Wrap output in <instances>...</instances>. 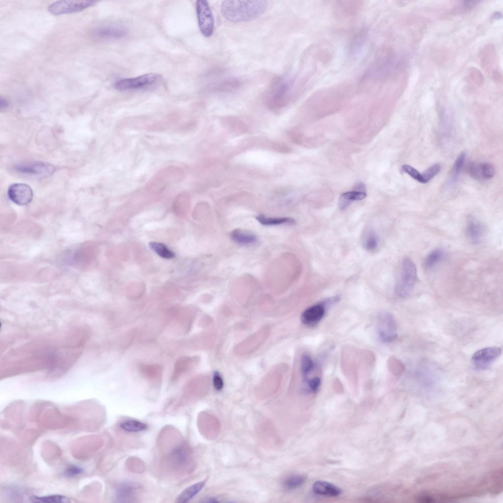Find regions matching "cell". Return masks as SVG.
<instances>
[{
	"label": "cell",
	"mask_w": 503,
	"mask_h": 503,
	"mask_svg": "<svg viewBox=\"0 0 503 503\" xmlns=\"http://www.w3.org/2000/svg\"><path fill=\"white\" fill-rule=\"evenodd\" d=\"M257 221L262 225L264 226H274L283 224H295V221L291 218L289 217H269L263 215H260L256 217Z\"/></svg>",
	"instance_id": "23"
},
{
	"label": "cell",
	"mask_w": 503,
	"mask_h": 503,
	"mask_svg": "<svg viewBox=\"0 0 503 503\" xmlns=\"http://www.w3.org/2000/svg\"><path fill=\"white\" fill-rule=\"evenodd\" d=\"M205 484V481H200L186 488L179 496L177 502L180 503L188 502L202 490Z\"/></svg>",
	"instance_id": "20"
},
{
	"label": "cell",
	"mask_w": 503,
	"mask_h": 503,
	"mask_svg": "<svg viewBox=\"0 0 503 503\" xmlns=\"http://www.w3.org/2000/svg\"><path fill=\"white\" fill-rule=\"evenodd\" d=\"M494 167L489 163L472 164L470 167V175L477 180H490L495 175Z\"/></svg>",
	"instance_id": "13"
},
{
	"label": "cell",
	"mask_w": 503,
	"mask_h": 503,
	"mask_svg": "<svg viewBox=\"0 0 503 503\" xmlns=\"http://www.w3.org/2000/svg\"><path fill=\"white\" fill-rule=\"evenodd\" d=\"M120 427L128 432H137L147 428V425L137 420H127L120 424Z\"/></svg>",
	"instance_id": "27"
},
{
	"label": "cell",
	"mask_w": 503,
	"mask_h": 503,
	"mask_svg": "<svg viewBox=\"0 0 503 503\" xmlns=\"http://www.w3.org/2000/svg\"><path fill=\"white\" fill-rule=\"evenodd\" d=\"M274 86L269 96V104L277 108L283 106L288 100L291 88V82L287 79H280Z\"/></svg>",
	"instance_id": "7"
},
{
	"label": "cell",
	"mask_w": 503,
	"mask_h": 503,
	"mask_svg": "<svg viewBox=\"0 0 503 503\" xmlns=\"http://www.w3.org/2000/svg\"><path fill=\"white\" fill-rule=\"evenodd\" d=\"M96 1H59L51 4L49 12L54 16L79 13L95 5Z\"/></svg>",
	"instance_id": "3"
},
{
	"label": "cell",
	"mask_w": 503,
	"mask_h": 503,
	"mask_svg": "<svg viewBox=\"0 0 503 503\" xmlns=\"http://www.w3.org/2000/svg\"><path fill=\"white\" fill-rule=\"evenodd\" d=\"M379 238L377 234L372 230L368 231L363 239V245L368 251H373L378 246Z\"/></svg>",
	"instance_id": "28"
},
{
	"label": "cell",
	"mask_w": 503,
	"mask_h": 503,
	"mask_svg": "<svg viewBox=\"0 0 503 503\" xmlns=\"http://www.w3.org/2000/svg\"><path fill=\"white\" fill-rule=\"evenodd\" d=\"M9 106V102L8 100L4 98L1 97L0 99V109L1 111L7 109Z\"/></svg>",
	"instance_id": "39"
},
{
	"label": "cell",
	"mask_w": 503,
	"mask_h": 503,
	"mask_svg": "<svg viewBox=\"0 0 503 503\" xmlns=\"http://www.w3.org/2000/svg\"><path fill=\"white\" fill-rule=\"evenodd\" d=\"M157 176L162 182H178L184 179L185 174L179 168L168 167L160 171Z\"/></svg>",
	"instance_id": "15"
},
{
	"label": "cell",
	"mask_w": 503,
	"mask_h": 503,
	"mask_svg": "<svg viewBox=\"0 0 503 503\" xmlns=\"http://www.w3.org/2000/svg\"><path fill=\"white\" fill-rule=\"evenodd\" d=\"M366 197L367 194L362 191H353L344 193L340 197L339 207L341 210H345L353 202L362 200Z\"/></svg>",
	"instance_id": "17"
},
{
	"label": "cell",
	"mask_w": 503,
	"mask_h": 503,
	"mask_svg": "<svg viewBox=\"0 0 503 503\" xmlns=\"http://www.w3.org/2000/svg\"><path fill=\"white\" fill-rule=\"evenodd\" d=\"M29 499L31 502L39 503H68L71 502L70 498L61 495H53L43 497L32 496Z\"/></svg>",
	"instance_id": "24"
},
{
	"label": "cell",
	"mask_w": 503,
	"mask_h": 503,
	"mask_svg": "<svg viewBox=\"0 0 503 503\" xmlns=\"http://www.w3.org/2000/svg\"><path fill=\"white\" fill-rule=\"evenodd\" d=\"M478 2V1H464L463 2V3L462 4V9L464 11H468V10H471L472 8H474L475 6H476V5H477Z\"/></svg>",
	"instance_id": "38"
},
{
	"label": "cell",
	"mask_w": 503,
	"mask_h": 503,
	"mask_svg": "<svg viewBox=\"0 0 503 503\" xmlns=\"http://www.w3.org/2000/svg\"><path fill=\"white\" fill-rule=\"evenodd\" d=\"M184 446L176 448L172 452L171 460L173 464L178 467L183 466L188 462L189 457V450Z\"/></svg>",
	"instance_id": "21"
},
{
	"label": "cell",
	"mask_w": 503,
	"mask_h": 503,
	"mask_svg": "<svg viewBox=\"0 0 503 503\" xmlns=\"http://www.w3.org/2000/svg\"><path fill=\"white\" fill-rule=\"evenodd\" d=\"M493 17L494 18V19H499L500 17H502V14L500 13L497 12V13H494V15L493 16Z\"/></svg>",
	"instance_id": "40"
},
{
	"label": "cell",
	"mask_w": 503,
	"mask_h": 503,
	"mask_svg": "<svg viewBox=\"0 0 503 503\" xmlns=\"http://www.w3.org/2000/svg\"><path fill=\"white\" fill-rule=\"evenodd\" d=\"M196 11L199 28L206 37H211L214 29V19L208 1L198 0L196 3Z\"/></svg>",
	"instance_id": "5"
},
{
	"label": "cell",
	"mask_w": 503,
	"mask_h": 503,
	"mask_svg": "<svg viewBox=\"0 0 503 503\" xmlns=\"http://www.w3.org/2000/svg\"><path fill=\"white\" fill-rule=\"evenodd\" d=\"M149 247L160 257L165 259H172L175 257V253L170 250L164 244L152 242L149 243Z\"/></svg>",
	"instance_id": "25"
},
{
	"label": "cell",
	"mask_w": 503,
	"mask_h": 503,
	"mask_svg": "<svg viewBox=\"0 0 503 503\" xmlns=\"http://www.w3.org/2000/svg\"><path fill=\"white\" fill-rule=\"evenodd\" d=\"M362 6L359 1H341L336 5V8L344 15L353 16L360 11Z\"/></svg>",
	"instance_id": "22"
},
{
	"label": "cell",
	"mask_w": 503,
	"mask_h": 503,
	"mask_svg": "<svg viewBox=\"0 0 503 503\" xmlns=\"http://www.w3.org/2000/svg\"><path fill=\"white\" fill-rule=\"evenodd\" d=\"M466 154L465 153H461L458 157L454 164L451 172L450 180L452 182H454L457 180L459 174L464 165Z\"/></svg>",
	"instance_id": "31"
},
{
	"label": "cell",
	"mask_w": 503,
	"mask_h": 503,
	"mask_svg": "<svg viewBox=\"0 0 503 503\" xmlns=\"http://www.w3.org/2000/svg\"><path fill=\"white\" fill-rule=\"evenodd\" d=\"M444 251L441 249H436L430 253L424 262L425 268H430L439 263L444 257Z\"/></svg>",
	"instance_id": "29"
},
{
	"label": "cell",
	"mask_w": 503,
	"mask_h": 503,
	"mask_svg": "<svg viewBox=\"0 0 503 503\" xmlns=\"http://www.w3.org/2000/svg\"><path fill=\"white\" fill-rule=\"evenodd\" d=\"M314 368L315 363L312 357L307 354L303 355L301 360V371L305 381Z\"/></svg>",
	"instance_id": "30"
},
{
	"label": "cell",
	"mask_w": 503,
	"mask_h": 503,
	"mask_svg": "<svg viewBox=\"0 0 503 503\" xmlns=\"http://www.w3.org/2000/svg\"><path fill=\"white\" fill-rule=\"evenodd\" d=\"M440 165L435 164L428 168L422 174L423 184H426L435 177L440 171Z\"/></svg>",
	"instance_id": "32"
},
{
	"label": "cell",
	"mask_w": 503,
	"mask_h": 503,
	"mask_svg": "<svg viewBox=\"0 0 503 503\" xmlns=\"http://www.w3.org/2000/svg\"><path fill=\"white\" fill-rule=\"evenodd\" d=\"M159 79L156 74H148L135 78L119 80L115 84V88L120 91H125L144 87L155 84Z\"/></svg>",
	"instance_id": "6"
},
{
	"label": "cell",
	"mask_w": 503,
	"mask_h": 503,
	"mask_svg": "<svg viewBox=\"0 0 503 503\" xmlns=\"http://www.w3.org/2000/svg\"><path fill=\"white\" fill-rule=\"evenodd\" d=\"M377 330L380 339L385 343H392L397 337L396 320L388 313L383 312L377 316Z\"/></svg>",
	"instance_id": "4"
},
{
	"label": "cell",
	"mask_w": 503,
	"mask_h": 503,
	"mask_svg": "<svg viewBox=\"0 0 503 503\" xmlns=\"http://www.w3.org/2000/svg\"><path fill=\"white\" fill-rule=\"evenodd\" d=\"M484 232L483 226L480 222L475 218L469 219L466 228V235L472 243H479L483 238Z\"/></svg>",
	"instance_id": "12"
},
{
	"label": "cell",
	"mask_w": 503,
	"mask_h": 503,
	"mask_svg": "<svg viewBox=\"0 0 503 503\" xmlns=\"http://www.w3.org/2000/svg\"><path fill=\"white\" fill-rule=\"evenodd\" d=\"M326 306L322 302L306 309L301 317L302 322L309 326H313L318 323L324 316Z\"/></svg>",
	"instance_id": "11"
},
{
	"label": "cell",
	"mask_w": 503,
	"mask_h": 503,
	"mask_svg": "<svg viewBox=\"0 0 503 503\" xmlns=\"http://www.w3.org/2000/svg\"><path fill=\"white\" fill-rule=\"evenodd\" d=\"M367 34V31L364 29L356 35L349 47V52L352 55L357 54L361 50L365 43Z\"/></svg>",
	"instance_id": "26"
},
{
	"label": "cell",
	"mask_w": 503,
	"mask_h": 503,
	"mask_svg": "<svg viewBox=\"0 0 503 503\" xmlns=\"http://www.w3.org/2000/svg\"><path fill=\"white\" fill-rule=\"evenodd\" d=\"M305 381L309 391L312 393L317 392L321 384V379L318 377H315L311 379H307Z\"/></svg>",
	"instance_id": "35"
},
{
	"label": "cell",
	"mask_w": 503,
	"mask_h": 503,
	"mask_svg": "<svg viewBox=\"0 0 503 503\" xmlns=\"http://www.w3.org/2000/svg\"><path fill=\"white\" fill-rule=\"evenodd\" d=\"M138 488L133 483L126 482L120 484L116 490V498L119 502H127L133 499Z\"/></svg>",
	"instance_id": "16"
},
{
	"label": "cell",
	"mask_w": 503,
	"mask_h": 503,
	"mask_svg": "<svg viewBox=\"0 0 503 503\" xmlns=\"http://www.w3.org/2000/svg\"><path fill=\"white\" fill-rule=\"evenodd\" d=\"M8 194L10 199L19 206H25L30 203L34 195L32 188L24 184L12 185L8 189Z\"/></svg>",
	"instance_id": "8"
},
{
	"label": "cell",
	"mask_w": 503,
	"mask_h": 503,
	"mask_svg": "<svg viewBox=\"0 0 503 503\" xmlns=\"http://www.w3.org/2000/svg\"><path fill=\"white\" fill-rule=\"evenodd\" d=\"M83 472V470L82 468L73 465L70 466L66 469L64 474L68 477H72L80 475Z\"/></svg>",
	"instance_id": "36"
},
{
	"label": "cell",
	"mask_w": 503,
	"mask_h": 503,
	"mask_svg": "<svg viewBox=\"0 0 503 503\" xmlns=\"http://www.w3.org/2000/svg\"><path fill=\"white\" fill-rule=\"evenodd\" d=\"M267 7L268 2L264 0H227L221 4V12L227 21L239 23L257 19L266 11Z\"/></svg>",
	"instance_id": "1"
},
{
	"label": "cell",
	"mask_w": 503,
	"mask_h": 503,
	"mask_svg": "<svg viewBox=\"0 0 503 503\" xmlns=\"http://www.w3.org/2000/svg\"><path fill=\"white\" fill-rule=\"evenodd\" d=\"M305 477L303 476L296 475L288 478L285 481L286 486L290 489L299 487L305 482Z\"/></svg>",
	"instance_id": "33"
},
{
	"label": "cell",
	"mask_w": 503,
	"mask_h": 503,
	"mask_svg": "<svg viewBox=\"0 0 503 503\" xmlns=\"http://www.w3.org/2000/svg\"><path fill=\"white\" fill-rule=\"evenodd\" d=\"M17 169L23 173L42 177L51 176L55 171L53 165L43 162L21 165L18 166Z\"/></svg>",
	"instance_id": "10"
},
{
	"label": "cell",
	"mask_w": 503,
	"mask_h": 503,
	"mask_svg": "<svg viewBox=\"0 0 503 503\" xmlns=\"http://www.w3.org/2000/svg\"><path fill=\"white\" fill-rule=\"evenodd\" d=\"M94 33L97 36L104 39L121 38L126 34L123 29L114 27H100L96 29Z\"/></svg>",
	"instance_id": "19"
},
{
	"label": "cell",
	"mask_w": 503,
	"mask_h": 503,
	"mask_svg": "<svg viewBox=\"0 0 503 503\" xmlns=\"http://www.w3.org/2000/svg\"><path fill=\"white\" fill-rule=\"evenodd\" d=\"M417 279V270L413 261L409 258L403 259L400 277L396 287V293L400 298H406L412 292Z\"/></svg>",
	"instance_id": "2"
},
{
	"label": "cell",
	"mask_w": 503,
	"mask_h": 503,
	"mask_svg": "<svg viewBox=\"0 0 503 503\" xmlns=\"http://www.w3.org/2000/svg\"><path fill=\"white\" fill-rule=\"evenodd\" d=\"M313 490L318 495L328 497L338 496L342 492L337 486L324 481H316L313 486Z\"/></svg>",
	"instance_id": "14"
},
{
	"label": "cell",
	"mask_w": 503,
	"mask_h": 503,
	"mask_svg": "<svg viewBox=\"0 0 503 503\" xmlns=\"http://www.w3.org/2000/svg\"><path fill=\"white\" fill-rule=\"evenodd\" d=\"M502 350L499 347H488L476 352L472 357L474 364L478 368H487L501 354Z\"/></svg>",
	"instance_id": "9"
},
{
	"label": "cell",
	"mask_w": 503,
	"mask_h": 503,
	"mask_svg": "<svg viewBox=\"0 0 503 503\" xmlns=\"http://www.w3.org/2000/svg\"><path fill=\"white\" fill-rule=\"evenodd\" d=\"M231 237L236 243L244 245L254 244L258 240L257 237L254 234L239 229L233 231L231 233Z\"/></svg>",
	"instance_id": "18"
},
{
	"label": "cell",
	"mask_w": 503,
	"mask_h": 503,
	"mask_svg": "<svg viewBox=\"0 0 503 503\" xmlns=\"http://www.w3.org/2000/svg\"><path fill=\"white\" fill-rule=\"evenodd\" d=\"M213 384L214 387L217 391L221 390L224 387V381L220 373L216 371L213 376Z\"/></svg>",
	"instance_id": "37"
},
{
	"label": "cell",
	"mask_w": 503,
	"mask_h": 503,
	"mask_svg": "<svg viewBox=\"0 0 503 503\" xmlns=\"http://www.w3.org/2000/svg\"><path fill=\"white\" fill-rule=\"evenodd\" d=\"M402 169L414 180L423 184L422 174L415 168L408 165H404L402 166Z\"/></svg>",
	"instance_id": "34"
}]
</instances>
